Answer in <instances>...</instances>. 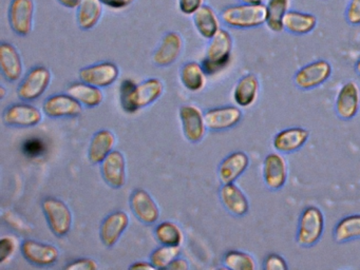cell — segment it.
I'll return each mask as SVG.
<instances>
[{"label": "cell", "mask_w": 360, "mask_h": 270, "mask_svg": "<svg viewBox=\"0 0 360 270\" xmlns=\"http://www.w3.org/2000/svg\"><path fill=\"white\" fill-rule=\"evenodd\" d=\"M163 92L164 84L159 78H149L139 84L134 80L125 79L120 88L122 108L127 113H136L157 101Z\"/></svg>", "instance_id": "1"}, {"label": "cell", "mask_w": 360, "mask_h": 270, "mask_svg": "<svg viewBox=\"0 0 360 270\" xmlns=\"http://www.w3.org/2000/svg\"><path fill=\"white\" fill-rule=\"evenodd\" d=\"M221 19L225 25L233 29H255L266 23V6L240 4L227 6L221 13Z\"/></svg>", "instance_id": "2"}, {"label": "cell", "mask_w": 360, "mask_h": 270, "mask_svg": "<svg viewBox=\"0 0 360 270\" xmlns=\"http://www.w3.org/2000/svg\"><path fill=\"white\" fill-rule=\"evenodd\" d=\"M233 52V37L229 31L219 30L210 39L206 55L202 61V67L207 75H214L224 70L231 63Z\"/></svg>", "instance_id": "3"}, {"label": "cell", "mask_w": 360, "mask_h": 270, "mask_svg": "<svg viewBox=\"0 0 360 270\" xmlns=\"http://www.w3.org/2000/svg\"><path fill=\"white\" fill-rule=\"evenodd\" d=\"M324 226L322 211L316 206L307 207L299 217L297 243L304 248L315 246L323 234Z\"/></svg>", "instance_id": "4"}, {"label": "cell", "mask_w": 360, "mask_h": 270, "mask_svg": "<svg viewBox=\"0 0 360 270\" xmlns=\"http://www.w3.org/2000/svg\"><path fill=\"white\" fill-rule=\"evenodd\" d=\"M44 214L50 230L58 238L66 236L73 225V215L64 200L56 198H46L41 202Z\"/></svg>", "instance_id": "5"}, {"label": "cell", "mask_w": 360, "mask_h": 270, "mask_svg": "<svg viewBox=\"0 0 360 270\" xmlns=\"http://www.w3.org/2000/svg\"><path fill=\"white\" fill-rule=\"evenodd\" d=\"M51 82V72L43 65L33 68L25 76L18 88V95L22 101H33L45 93Z\"/></svg>", "instance_id": "6"}, {"label": "cell", "mask_w": 360, "mask_h": 270, "mask_svg": "<svg viewBox=\"0 0 360 270\" xmlns=\"http://www.w3.org/2000/svg\"><path fill=\"white\" fill-rule=\"evenodd\" d=\"M332 65L324 59L307 63L297 71L295 84L301 90H311L323 84L332 75Z\"/></svg>", "instance_id": "7"}, {"label": "cell", "mask_w": 360, "mask_h": 270, "mask_svg": "<svg viewBox=\"0 0 360 270\" xmlns=\"http://www.w3.org/2000/svg\"><path fill=\"white\" fill-rule=\"evenodd\" d=\"M22 257L32 265L39 267H49L54 265L60 259L58 247L48 243L27 238L20 245Z\"/></svg>", "instance_id": "8"}, {"label": "cell", "mask_w": 360, "mask_h": 270, "mask_svg": "<svg viewBox=\"0 0 360 270\" xmlns=\"http://www.w3.org/2000/svg\"><path fill=\"white\" fill-rule=\"evenodd\" d=\"M34 10L33 0H11L8 18L14 33L28 36L32 32Z\"/></svg>", "instance_id": "9"}, {"label": "cell", "mask_w": 360, "mask_h": 270, "mask_svg": "<svg viewBox=\"0 0 360 270\" xmlns=\"http://www.w3.org/2000/svg\"><path fill=\"white\" fill-rule=\"evenodd\" d=\"M263 181L269 190L282 189L288 176V164L280 152H273L265 156L263 162Z\"/></svg>", "instance_id": "10"}, {"label": "cell", "mask_w": 360, "mask_h": 270, "mask_svg": "<svg viewBox=\"0 0 360 270\" xmlns=\"http://www.w3.org/2000/svg\"><path fill=\"white\" fill-rule=\"evenodd\" d=\"M185 139L193 143H198L205 136L206 127L204 114L195 105H184L179 111Z\"/></svg>", "instance_id": "11"}, {"label": "cell", "mask_w": 360, "mask_h": 270, "mask_svg": "<svg viewBox=\"0 0 360 270\" xmlns=\"http://www.w3.org/2000/svg\"><path fill=\"white\" fill-rule=\"evenodd\" d=\"M119 74L120 70L115 63L103 61L83 68L79 71V76L82 82L102 89L115 84Z\"/></svg>", "instance_id": "12"}, {"label": "cell", "mask_w": 360, "mask_h": 270, "mask_svg": "<svg viewBox=\"0 0 360 270\" xmlns=\"http://www.w3.org/2000/svg\"><path fill=\"white\" fill-rule=\"evenodd\" d=\"M43 120V113L39 108L29 103L10 105L4 113V122L13 128H31Z\"/></svg>", "instance_id": "13"}, {"label": "cell", "mask_w": 360, "mask_h": 270, "mask_svg": "<svg viewBox=\"0 0 360 270\" xmlns=\"http://www.w3.org/2000/svg\"><path fill=\"white\" fill-rule=\"evenodd\" d=\"M101 173L109 187L121 189L127 179L125 156L119 150H113L101 164Z\"/></svg>", "instance_id": "14"}, {"label": "cell", "mask_w": 360, "mask_h": 270, "mask_svg": "<svg viewBox=\"0 0 360 270\" xmlns=\"http://www.w3.org/2000/svg\"><path fill=\"white\" fill-rule=\"evenodd\" d=\"M43 111L51 118L77 117L83 112V105L68 93L56 94L46 99Z\"/></svg>", "instance_id": "15"}, {"label": "cell", "mask_w": 360, "mask_h": 270, "mask_svg": "<svg viewBox=\"0 0 360 270\" xmlns=\"http://www.w3.org/2000/svg\"><path fill=\"white\" fill-rule=\"evenodd\" d=\"M130 208L134 217L146 224H155L160 217V208L153 196L144 189H136L130 196Z\"/></svg>", "instance_id": "16"}, {"label": "cell", "mask_w": 360, "mask_h": 270, "mask_svg": "<svg viewBox=\"0 0 360 270\" xmlns=\"http://www.w3.org/2000/svg\"><path fill=\"white\" fill-rule=\"evenodd\" d=\"M360 108V90L355 82L343 84L337 95L335 109L343 120H351L357 115Z\"/></svg>", "instance_id": "17"}, {"label": "cell", "mask_w": 360, "mask_h": 270, "mask_svg": "<svg viewBox=\"0 0 360 270\" xmlns=\"http://www.w3.org/2000/svg\"><path fill=\"white\" fill-rule=\"evenodd\" d=\"M242 116L243 114L239 108L225 105L208 110L204 113V120L208 130L223 131L237 126L241 122Z\"/></svg>", "instance_id": "18"}, {"label": "cell", "mask_w": 360, "mask_h": 270, "mask_svg": "<svg viewBox=\"0 0 360 270\" xmlns=\"http://www.w3.org/2000/svg\"><path fill=\"white\" fill-rule=\"evenodd\" d=\"M182 36L176 32L165 34L153 55V61L158 67H168L176 63L183 51Z\"/></svg>", "instance_id": "19"}, {"label": "cell", "mask_w": 360, "mask_h": 270, "mask_svg": "<svg viewBox=\"0 0 360 270\" xmlns=\"http://www.w3.org/2000/svg\"><path fill=\"white\" fill-rule=\"evenodd\" d=\"M129 226V217L124 211H115L107 215L100 228V238L105 246L111 248L119 242Z\"/></svg>", "instance_id": "20"}, {"label": "cell", "mask_w": 360, "mask_h": 270, "mask_svg": "<svg viewBox=\"0 0 360 270\" xmlns=\"http://www.w3.org/2000/svg\"><path fill=\"white\" fill-rule=\"evenodd\" d=\"M309 139V130L301 127H292L278 132L274 137L273 146L276 151L290 154L301 149Z\"/></svg>", "instance_id": "21"}, {"label": "cell", "mask_w": 360, "mask_h": 270, "mask_svg": "<svg viewBox=\"0 0 360 270\" xmlns=\"http://www.w3.org/2000/svg\"><path fill=\"white\" fill-rule=\"evenodd\" d=\"M0 70L4 77L11 82L20 79L24 73V63L20 52L9 42L0 44Z\"/></svg>", "instance_id": "22"}, {"label": "cell", "mask_w": 360, "mask_h": 270, "mask_svg": "<svg viewBox=\"0 0 360 270\" xmlns=\"http://www.w3.org/2000/svg\"><path fill=\"white\" fill-rule=\"evenodd\" d=\"M250 166V158L243 151L227 155L219 166L218 174L222 184L235 183Z\"/></svg>", "instance_id": "23"}, {"label": "cell", "mask_w": 360, "mask_h": 270, "mask_svg": "<svg viewBox=\"0 0 360 270\" xmlns=\"http://www.w3.org/2000/svg\"><path fill=\"white\" fill-rule=\"evenodd\" d=\"M220 198L225 209L235 217H244L250 211L248 198L235 183L223 184Z\"/></svg>", "instance_id": "24"}, {"label": "cell", "mask_w": 360, "mask_h": 270, "mask_svg": "<svg viewBox=\"0 0 360 270\" xmlns=\"http://www.w3.org/2000/svg\"><path fill=\"white\" fill-rule=\"evenodd\" d=\"M117 137L110 130H100L90 141L88 158L91 164H102L103 160L113 151Z\"/></svg>", "instance_id": "25"}, {"label": "cell", "mask_w": 360, "mask_h": 270, "mask_svg": "<svg viewBox=\"0 0 360 270\" xmlns=\"http://www.w3.org/2000/svg\"><path fill=\"white\" fill-rule=\"evenodd\" d=\"M260 82L255 74H246L240 78L233 89V101L239 107L248 108L258 98Z\"/></svg>", "instance_id": "26"}, {"label": "cell", "mask_w": 360, "mask_h": 270, "mask_svg": "<svg viewBox=\"0 0 360 270\" xmlns=\"http://www.w3.org/2000/svg\"><path fill=\"white\" fill-rule=\"evenodd\" d=\"M284 29L294 35H307L317 25L315 15L299 11L288 10L283 19Z\"/></svg>", "instance_id": "27"}, {"label": "cell", "mask_w": 360, "mask_h": 270, "mask_svg": "<svg viewBox=\"0 0 360 270\" xmlns=\"http://www.w3.org/2000/svg\"><path fill=\"white\" fill-rule=\"evenodd\" d=\"M193 16V23L197 27L198 32L205 39H212L219 30H220V21L214 8L210 6H202Z\"/></svg>", "instance_id": "28"}, {"label": "cell", "mask_w": 360, "mask_h": 270, "mask_svg": "<svg viewBox=\"0 0 360 270\" xmlns=\"http://www.w3.org/2000/svg\"><path fill=\"white\" fill-rule=\"evenodd\" d=\"M67 93L88 108L98 107L104 99L101 88L83 82L70 84L67 89Z\"/></svg>", "instance_id": "29"}, {"label": "cell", "mask_w": 360, "mask_h": 270, "mask_svg": "<svg viewBox=\"0 0 360 270\" xmlns=\"http://www.w3.org/2000/svg\"><path fill=\"white\" fill-rule=\"evenodd\" d=\"M103 15V4L101 0H82L77 6V25L84 31L94 29Z\"/></svg>", "instance_id": "30"}, {"label": "cell", "mask_w": 360, "mask_h": 270, "mask_svg": "<svg viewBox=\"0 0 360 270\" xmlns=\"http://www.w3.org/2000/svg\"><path fill=\"white\" fill-rule=\"evenodd\" d=\"M206 75L203 67L195 61H189L181 70V82L187 90L199 92L206 84Z\"/></svg>", "instance_id": "31"}, {"label": "cell", "mask_w": 360, "mask_h": 270, "mask_svg": "<svg viewBox=\"0 0 360 270\" xmlns=\"http://www.w3.org/2000/svg\"><path fill=\"white\" fill-rule=\"evenodd\" d=\"M333 236L337 243L360 238V214L347 215L341 219L333 230Z\"/></svg>", "instance_id": "32"}, {"label": "cell", "mask_w": 360, "mask_h": 270, "mask_svg": "<svg viewBox=\"0 0 360 270\" xmlns=\"http://www.w3.org/2000/svg\"><path fill=\"white\" fill-rule=\"evenodd\" d=\"M290 0H269L266 4V25L271 31L280 33L283 31V19L288 12Z\"/></svg>", "instance_id": "33"}, {"label": "cell", "mask_w": 360, "mask_h": 270, "mask_svg": "<svg viewBox=\"0 0 360 270\" xmlns=\"http://www.w3.org/2000/svg\"><path fill=\"white\" fill-rule=\"evenodd\" d=\"M155 236L161 245L181 246L184 240L182 230L174 221H162L155 227Z\"/></svg>", "instance_id": "34"}, {"label": "cell", "mask_w": 360, "mask_h": 270, "mask_svg": "<svg viewBox=\"0 0 360 270\" xmlns=\"http://www.w3.org/2000/svg\"><path fill=\"white\" fill-rule=\"evenodd\" d=\"M225 268L231 270H255L256 262L250 253L240 250H231L223 257Z\"/></svg>", "instance_id": "35"}, {"label": "cell", "mask_w": 360, "mask_h": 270, "mask_svg": "<svg viewBox=\"0 0 360 270\" xmlns=\"http://www.w3.org/2000/svg\"><path fill=\"white\" fill-rule=\"evenodd\" d=\"M180 246L162 245L161 247L153 251L149 259L155 269H167L168 265L180 255Z\"/></svg>", "instance_id": "36"}, {"label": "cell", "mask_w": 360, "mask_h": 270, "mask_svg": "<svg viewBox=\"0 0 360 270\" xmlns=\"http://www.w3.org/2000/svg\"><path fill=\"white\" fill-rule=\"evenodd\" d=\"M18 240L12 236H6L0 240V264H5L9 261L16 249H18Z\"/></svg>", "instance_id": "37"}, {"label": "cell", "mask_w": 360, "mask_h": 270, "mask_svg": "<svg viewBox=\"0 0 360 270\" xmlns=\"http://www.w3.org/2000/svg\"><path fill=\"white\" fill-rule=\"evenodd\" d=\"M263 268L265 270H288V266L285 259L277 253H269L265 257Z\"/></svg>", "instance_id": "38"}, {"label": "cell", "mask_w": 360, "mask_h": 270, "mask_svg": "<svg viewBox=\"0 0 360 270\" xmlns=\"http://www.w3.org/2000/svg\"><path fill=\"white\" fill-rule=\"evenodd\" d=\"M98 268V262L90 257H82L75 259L69 265L65 266V269L70 270H96Z\"/></svg>", "instance_id": "39"}, {"label": "cell", "mask_w": 360, "mask_h": 270, "mask_svg": "<svg viewBox=\"0 0 360 270\" xmlns=\"http://www.w3.org/2000/svg\"><path fill=\"white\" fill-rule=\"evenodd\" d=\"M347 22L352 25H360V0H351L345 13Z\"/></svg>", "instance_id": "40"}, {"label": "cell", "mask_w": 360, "mask_h": 270, "mask_svg": "<svg viewBox=\"0 0 360 270\" xmlns=\"http://www.w3.org/2000/svg\"><path fill=\"white\" fill-rule=\"evenodd\" d=\"M202 6L204 0H179V8L184 15H193Z\"/></svg>", "instance_id": "41"}, {"label": "cell", "mask_w": 360, "mask_h": 270, "mask_svg": "<svg viewBox=\"0 0 360 270\" xmlns=\"http://www.w3.org/2000/svg\"><path fill=\"white\" fill-rule=\"evenodd\" d=\"M4 219L7 221L8 225L13 227V229L18 230L20 232H28L29 228H27V224L22 219H18V215L12 211H7L4 213Z\"/></svg>", "instance_id": "42"}, {"label": "cell", "mask_w": 360, "mask_h": 270, "mask_svg": "<svg viewBox=\"0 0 360 270\" xmlns=\"http://www.w3.org/2000/svg\"><path fill=\"white\" fill-rule=\"evenodd\" d=\"M134 0H101L103 4L113 8V10H122L134 4Z\"/></svg>", "instance_id": "43"}, {"label": "cell", "mask_w": 360, "mask_h": 270, "mask_svg": "<svg viewBox=\"0 0 360 270\" xmlns=\"http://www.w3.org/2000/svg\"><path fill=\"white\" fill-rule=\"evenodd\" d=\"M167 269L170 270H187L189 269L188 262L182 257H176L168 265Z\"/></svg>", "instance_id": "44"}, {"label": "cell", "mask_w": 360, "mask_h": 270, "mask_svg": "<svg viewBox=\"0 0 360 270\" xmlns=\"http://www.w3.org/2000/svg\"><path fill=\"white\" fill-rule=\"evenodd\" d=\"M129 269L134 270V269H155V267H153V264L150 263V262H136V263L132 264L131 266H130Z\"/></svg>", "instance_id": "45"}, {"label": "cell", "mask_w": 360, "mask_h": 270, "mask_svg": "<svg viewBox=\"0 0 360 270\" xmlns=\"http://www.w3.org/2000/svg\"><path fill=\"white\" fill-rule=\"evenodd\" d=\"M63 6L67 8H77L82 0H58Z\"/></svg>", "instance_id": "46"}, {"label": "cell", "mask_w": 360, "mask_h": 270, "mask_svg": "<svg viewBox=\"0 0 360 270\" xmlns=\"http://www.w3.org/2000/svg\"><path fill=\"white\" fill-rule=\"evenodd\" d=\"M241 4H263V0H239Z\"/></svg>", "instance_id": "47"}, {"label": "cell", "mask_w": 360, "mask_h": 270, "mask_svg": "<svg viewBox=\"0 0 360 270\" xmlns=\"http://www.w3.org/2000/svg\"><path fill=\"white\" fill-rule=\"evenodd\" d=\"M355 71H356V73L358 74V75L360 76V58L358 59V61L357 63H356V65H355Z\"/></svg>", "instance_id": "48"}, {"label": "cell", "mask_w": 360, "mask_h": 270, "mask_svg": "<svg viewBox=\"0 0 360 270\" xmlns=\"http://www.w3.org/2000/svg\"><path fill=\"white\" fill-rule=\"evenodd\" d=\"M6 96V89L4 86L0 88V98L4 99Z\"/></svg>", "instance_id": "49"}]
</instances>
